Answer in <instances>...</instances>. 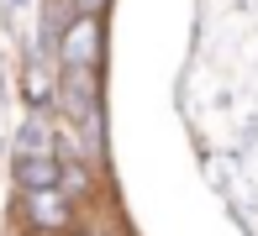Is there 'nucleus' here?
<instances>
[{
  "instance_id": "nucleus-1",
  "label": "nucleus",
  "mask_w": 258,
  "mask_h": 236,
  "mask_svg": "<svg viewBox=\"0 0 258 236\" xmlns=\"http://www.w3.org/2000/svg\"><path fill=\"white\" fill-rule=\"evenodd\" d=\"M95 53H100V21L95 16H74L63 32H58V58H63L74 74H90Z\"/></svg>"
},
{
  "instance_id": "nucleus-2",
  "label": "nucleus",
  "mask_w": 258,
  "mask_h": 236,
  "mask_svg": "<svg viewBox=\"0 0 258 236\" xmlns=\"http://www.w3.org/2000/svg\"><path fill=\"white\" fill-rule=\"evenodd\" d=\"M27 215H32V226H42V231H63L69 226V199L58 194V189H42V194H27Z\"/></svg>"
},
{
  "instance_id": "nucleus-3",
  "label": "nucleus",
  "mask_w": 258,
  "mask_h": 236,
  "mask_svg": "<svg viewBox=\"0 0 258 236\" xmlns=\"http://www.w3.org/2000/svg\"><path fill=\"white\" fill-rule=\"evenodd\" d=\"M16 179L27 194H42V189H58V158H21Z\"/></svg>"
},
{
  "instance_id": "nucleus-4",
  "label": "nucleus",
  "mask_w": 258,
  "mask_h": 236,
  "mask_svg": "<svg viewBox=\"0 0 258 236\" xmlns=\"http://www.w3.org/2000/svg\"><path fill=\"white\" fill-rule=\"evenodd\" d=\"M85 189H90V173L85 168H79V163H58V194H85Z\"/></svg>"
},
{
  "instance_id": "nucleus-5",
  "label": "nucleus",
  "mask_w": 258,
  "mask_h": 236,
  "mask_svg": "<svg viewBox=\"0 0 258 236\" xmlns=\"http://www.w3.org/2000/svg\"><path fill=\"white\" fill-rule=\"evenodd\" d=\"M100 6H105V0H74V11H79V16H100Z\"/></svg>"
}]
</instances>
